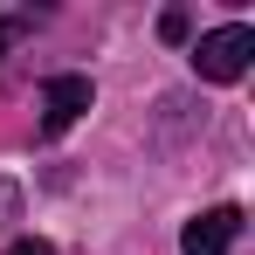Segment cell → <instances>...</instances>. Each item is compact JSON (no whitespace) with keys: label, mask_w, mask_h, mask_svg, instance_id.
<instances>
[{"label":"cell","mask_w":255,"mask_h":255,"mask_svg":"<svg viewBox=\"0 0 255 255\" xmlns=\"http://www.w3.org/2000/svg\"><path fill=\"white\" fill-rule=\"evenodd\" d=\"M249 55H255V28L228 21V28L200 35V48H193V69H200L207 83H235V76H249Z\"/></svg>","instance_id":"1"},{"label":"cell","mask_w":255,"mask_h":255,"mask_svg":"<svg viewBox=\"0 0 255 255\" xmlns=\"http://www.w3.org/2000/svg\"><path fill=\"white\" fill-rule=\"evenodd\" d=\"M242 242V207H207L186 221V235H179V249L186 255H228Z\"/></svg>","instance_id":"2"},{"label":"cell","mask_w":255,"mask_h":255,"mask_svg":"<svg viewBox=\"0 0 255 255\" xmlns=\"http://www.w3.org/2000/svg\"><path fill=\"white\" fill-rule=\"evenodd\" d=\"M90 104H97L90 76H48V90H42V125H48V131H69Z\"/></svg>","instance_id":"3"},{"label":"cell","mask_w":255,"mask_h":255,"mask_svg":"<svg viewBox=\"0 0 255 255\" xmlns=\"http://www.w3.org/2000/svg\"><path fill=\"white\" fill-rule=\"evenodd\" d=\"M159 35H166V42H186V14H179V7H172L166 21H159Z\"/></svg>","instance_id":"4"},{"label":"cell","mask_w":255,"mask_h":255,"mask_svg":"<svg viewBox=\"0 0 255 255\" xmlns=\"http://www.w3.org/2000/svg\"><path fill=\"white\" fill-rule=\"evenodd\" d=\"M7 255H55V249H48V242H35V235H28V242H14V249H7Z\"/></svg>","instance_id":"5"}]
</instances>
